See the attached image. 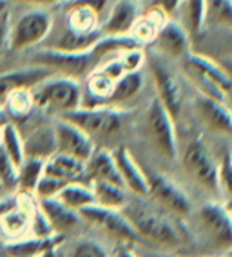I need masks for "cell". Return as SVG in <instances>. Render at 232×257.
<instances>
[{"label":"cell","instance_id":"6da1fadb","mask_svg":"<svg viewBox=\"0 0 232 257\" xmlns=\"http://www.w3.org/2000/svg\"><path fill=\"white\" fill-rule=\"evenodd\" d=\"M131 112H133V123H131L129 142L131 140L138 142L140 147L145 149V152L149 154V158H145V161L142 160L140 163L154 165V161H160V170L176 165V125L156 96L153 83L144 98L131 109Z\"/></svg>","mask_w":232,"mask_h":257},{"label":"cell","instance_id":"7a4b0ae2","mask_svg":"<svg viewBox=\"0 0 232 257\" xmlns=\"http://www.w3.org/2000/svg\"><path fill=\"white\" fill-rule=\"evenodd\" d=\"M122 212L135 230L138 243L172 253H176L187 243L189 232L185 221L172 216L147 196L129 194Z\"/></svg>","mask_w":232,"mask_h":257},{"label":"cell","instance_id":"3957f363","mask_svg":"<svg viewBox=\"0 0 232 257\" xmlns=\"http://www.w3.org/2000/svg\"><path fill=\"white\" fill-rule=\"evenodd\" d=\"M82 131L96 149H112L127 145L131 138L133 112L111 105L78 107L60 116Z\"/></svg>","mask_w":232,"mask_h":257},{"label":"cell","instance_id":"277c9868","mask_svg":"<svg viewBox=\"0 0 232 257\" xmlns=\"http://www.w3.org/2000/svg\"><path fill=\"white\" fill-rule=\"evenodd\" d=\"M144 67L158 100L162 101L174 125H180L189 116V100L192 92L180 64L145 47Z\"/></svg>","mask_w":232,"mask_h":257},{"label":"cell","instance_id":"5b68a950","mask_svg":"<svg viewBox=\"0 0 232 257\" xmlns=\"http://www.w3.org/2000/svg\"><path fill=\"white\" fill-rule=\"evenodd\" d=\"M185 226L187 232L212 253H228L232 250V214L221 201H196L185 217Z\"/></svg>","mask_w":232,"mask_h":257},{"label":"cell","instance_id":"8992f818","mask_svg":"<svg viewBox=\"0 0 232 257\" xmlns=\"http://www.w3.org/2000/svg\"><path fill=\"white\" fill-rule=\"evenodd\" d=\"M35 109L51 118H60L82 105V83L80 80L51 74L31 89Z\"/></svg>","mask_w":232,"mask_h":257},{"label":"cell","instance_id":"52a82bcc","mask_svg":"<svg viewBox=\"0 0 232 257\" xmlns=\"http://www.w3.org/2000/svg\"><path fill=\"white\" fill-rule=\"evenodd\" d=\"M140 167L144 170L145 181H147V198L171 212L172 216L185 221L196 201L183 188V185L165 170H160L147 163H140Z\"/></svg>","mask_w":232,"mask_h":257},{"label":"cell","instance_id":"ba28073f","mask_svg":"<svg viewBox=\"0 0 232 257\" xmlns=\"http://www.w3.org/2000/svg\"><path fill=\"white\" fill-rule=\"evenodd\" d=\"M180 67L196 92L225 103V94L232 89V76L225 67L196 53H190L187 58L181 60Z\"/></svg>","mask_w":232,"mask_h":257},{"label":"cell","instance_id":"9c48e42d","mask_svg":"<svg viewBox=\"0 0 232 257\" xmlns=\"http://www.w3.org/2000/svg\"><path fill=\"white\" fill-rule=\"evenodd\" d=\"M189 114L194 119V123L207 134L232 142V112L223 101L212 100L192 89L189 100Z\"/></svg>","mask_w":232,"mask_h":257},{"label":"cell","instance_id":"30bf717a","mask_svg":"<svg viewBox=\"0 0 232 257\" xmlns=\"http://www.w3.org/2000/svg\"><path fill=\"white\" fill-rule=\"evenodd\" d=\"M78 214L87 228L103 235L107 241H112L114 244H129V246L138 243L135 230L122 210L105 208L100 205H89L78 210Z\"/></svg>","mask_w":232,"mask_h":257},{"label":"cell","instance_id":"8fae6325","mask_svg":"<svg viewBox=\"0 0 232 257\" xmlns=\"http://www.w3.org/2000/svg\"><path fill=\"white\" fill-rule=\"evenodd\" d=\"M29 64L46 67L53 74H62L82 82L96 67V60L91 55V51L67 53V51H56L49 47H38L29 55Z\"/></svg>","mask_w":232,"mask_h":257},{"label":"cell","instance_id":"7c38bea8","mask_svg":"<svg viewBox=\"0 0 232 257\" xmlns=\"http://www.w3.org/2000/svg\"><path fill=\"white\" fill-rule=\"evenodd\" d=\"M51 8H35L22 15L10 29V49L24 51L42 46L53 24Z\"/></svg>","mask_w":232,"mask_h":257},{"label":"cell","instance_id":"4fadbf2b","mask_svg":"<svg viewBox=\"0 0 232 257\" xmlns=\"http://www.w3.org/2000/svg\"><path fill=\"white\" fill-rule=\"evenodd\" d=\"M149 49L156 51V53H160L165 58L180 64L181 60L187 58L192 53V37H190L187 29L178 20L169 19L162 26L158 35L154 37Z\"/></svg>","mask_w":232,"mask_h":257},{"label":"cell","instance_id":"5bb4252c","mask_svg":"<svg viewBox=\"0 0 232 257\" xmlns=\"http://www.w3.org/2000/svg\"><path fill=\"white\" fill-rule=\"evenodd\" d=\"M53 128H55L56 152L65 156L76 158L80 161H87L96 147L93 142L80 131L76 125L64 118H53Z\"/></svg>","mask_w":232,"mask_h":257},{"label":"cell","instance_id":"9a60e30c","mask_svg":"<svg viewBox=\"0 0 232 257\" xmlns=\"http://www.w3.org/2000/svg\"><path fill=\"white\" fill-rule=\"evenodd\" d=\"M149 87H151V80H149L145 67L140 71H133V73H126L114 82V87L105 105L131 110L144 98Z\"/></svg>","mask_w":232,"mask_h":257},{"label":"cell","instance_id":"2e32d148","mask_svg":"<svg viewBox=\"0 0 232 257\" xmlns=\"http://www.w3.org/2000/svg\"><path fill=\"white\" fill-rule=\"evenodd\" d=\"M144 4L136 0H112L105 17L100 22L102 35L109 37H126L129 35L136 19L142 13Z\"/></svg>","mask_w":232,"mask_h":257},{"label":"cell","instance_id":"e0dca14e","mask_svg":"<svg viewBox=\"0 0 232 257\" xmlns=\"http://www.w3.org/2000/svg\"><path fill=\"white\" fill-rule=\"evenodd\" d=\"M37 201L42 214L46 216V219L49 221V225H51L55 234L67 237V235L80 232L85 226V223L82 221L78 212L65 207L64 203H60L56 198L37 199Z\"/></svg>","mask_w":232,"mask_h":257},{"label":"cell","instance_id":"ac0fdd59","mask_svg":"<svg viewBox=\"0 0 232 257\" xmlns=\"http://www.w3.org/2000/svg\"><path fill=\"white\" fill-rule=\"evenodd\" d=\"M112 158H114L116 169L122 178V183L129 194L135 196H147V181H145L144 170L136 161V158L131 154L126 145L112 149Z\"/></svg>","mask_w":232,"mask_h":257},{"label":"cell","instance_id":"d6986e66","mask_svg":"<svg viewBox=\"0 0 232 257\" xmlns=\"http://www.w3.org/2000/svg\"><path fill=\"white\" fill-rule=\"evenodd\" d=\"M51 71L40 65L29 64L24 69H15L10 73L0 74V107H4L6 98L17 89H33L38 83L51 76Z\"/></svg>","mask_w":232,"mask_h":257},{"label":"cell","instance_id":"ffe728a7","mask_svg":"<svg viewBox=\"0 0 232 257\" xmlns=\"http://www.w3.org/2000/svg\"><path fill=\"white\" fill-rule=\"evenodd\" d=\"M171 19L165 11L156 4H145L142 8V13L136 19L135 26L131 29L129 37L136 42V46L140 47H149L153 44L154 37L158 35L162 26Z\"/></svg>","mask_w":232,"mask_h":257},{"label":"cell","instance_id":"44dd1931","mask_svg":"<svg viewBox=\"0 0 232 257\" xmlns=\"http://www.w3.org/2000/svg\"><path fill=\"white\" fill-rule=\"evenodd\" d=\"M24 142V156L38 158L46 161L56 152L55 128H53V118L47 123H38L29 131L28 136H22Z\"/></svg>","mask_w":232,"mask_h":257},{"label":"cell","instance_id":"7402d4cb","mask_svg":"<svg viewBox=\"0 0 232 257\" xmlns=\"http://www.w3.org/2000/svg\"><path fill=\"white\" fill-rule=\"evenodd\" d=\"M44 174L55 176L65 183H89L85 174V161L55 152L44 163Z\"/></svg>","mask_w":232,"mask_h":257},{"label":"cell","instance_id":"603a6c76","mask_svg":"<svg viewBox=\"0 0 232 257\" xmlns=\"http://www.w3.org/2000/svg\"><path fill=\"white\" fill-rule=\"evenodd\" d=\"M85 174H87L89 183L91 181H105V183H114L124 187L112 152L107 149H94L93 154L85 161Z\"/></svg>","mask_w":232,"mask_h":257},{"label":"cell","instance_id":"cb8c5ba5","mask_svg":"<svg viewBox=\"0 0 232 257\" xmlns=\"http://www.w3.org/2000/svg\"><path fill=\"white\" fill-rule=\"evenodd\" d=\"M65 241L64 235H49V237H22L17 241H11L4 248H0L10 257H40L51 248H58Z\"/></svg>","mask_w":232,"mask_h":257},{"label":"cell","instance_id":"d4e9b609","mask_svg":"<svg viewBox=\"0 0 232 257\" xmlns=\"http://www.w3.org/2000/svg\"><path fill=\"white\" fill-rule=\"evenodd\" d=\"M205 19V0H180V4L174 13V20L187 29L190 37H194L196 33H200L203 28Z\"/></svg>","mask_w":232,"mask_h":257},{"label":"cell","instance_id":"484cf974","mask_svg":"<svg viewBox=\"0 0 232 257\" xmlns=\"http://www.w3.org/2000/svg\"><path fill=\"white\" fill-rule=\"evenodd\" d=\"M91 188H93L94 205H100V207L122 210L129 199V192L120 185L105 183V181H91Z\"/></svg>","mask_w":232,"mask_h":257},{"label":"cell","instance_id":"4316f807","mask_svg":"<svg viewBox=\"0 0 232 257\" xmlns=\"http://www.w3.org/2000/svg\"><path fill=\"white\" fill-rule=\"evenodd\" d=\"M56 199L76 212L89 207V205H94L91 183H67L56 194Z\"/></svg>","mask_w":232,"mask_h":257},{"label":"cell","instance_id":"83f0119b","mask_svg":"<svg viewBox=\"0 0 232 257\" xmlns=\"http://www.w3.org/2000/svg\"><path fill=\"white\" fill-rule=\"evenodd\" d=\"M44 163L46 161L38 158H24V161L19 165V174H17V192H35V187L44 174Z\"/></svg>","mask_w":232,"mask_h":257},{"label":"cell","instance_id":"f1b7e54d","mask_svg":"<svg viewBox=\"0 0 232 257\" xmlns=\"http://www.w3.org/2000/svg\"><path fill=\"white\" fill-rule=\"evenodd\" d=\"M4 109L10 114L11 121L13 119H28L35 112V100H33L31 89H17L6 98Z\"/></svg>","mask_w":232,"mask_h":257},{"label":"cell","instance_id":"f546056e","mask_svg":"<svg viewBox=\"0 0 232 257\" xmlns=\"http://www.w3.org/2000/svg\"><path fill=\"white\" fill-rule=\"evenodd\" d=\"M218 190L225 205L232 199V143H225L218 156Z\"/></svg>","mask_w":232,"mask_h":257},{"label":"cell","instance_id":"4dcf8cb0","mask_svg":"<svg viewBox=\"0 0 232 257\" xmlns=\"http://www.w3.org/2000/svg\"><path fill=\"white\" fill-rule=\"evenodd\" d=\"M203 28H232V0H205Z\"/></svg>","mask_w":232,"mask_h":257},{"label":"cell","instance_id":"1f68e13d","mask_svg":"<svg viewBox=\"0 0 232 257\" xmlns=\"http://www.w3.org/2000/svg\"><path fill=\"white\" fill-rule=\"evenodd\" d=\"M0 145L6 151V154L11 158L15 165L19 167L24 161V142H22V134H20L19 127L10 121L6 123L4 127L0 128Z\"/></svg>","mask_w":232,"mask_h":257},{"label":"cell","instance_id":"d6a6232c","mask_svg":"<svg viewBox=\"0 0 232 257\" xmlns=\"http://www.w3.org/2000/svg\"><path fill=\"white\" fill-rule=\"evenodd\" d=\"M64 257H109V252L105 250L103 244H100L94 239L80 237L74 239L69 244Z\"/></svg>","mask_w":232,"mask_h":257},{"label":"cell","instance_id":"836d02e7","mask_svg":"<svg viewBox=\"0 0 232 257\" xmlns=\"http://www.w3.org/2000/svg\"><path fill=\"white\" fill-rule=\"evenodd\" d=\"M17 174H19V167L11 161V158L0 145V183L10 192H17Z\"/></svg>","mask_w":232,"mask_h":257},{"label":"cell","instance_id":"e575fe53","mask_svg":"<svg viewBox=\"0 0 232 257\" xmlns=\"http://www.w3.org/2000/svg\"><path fill=\"white\" fill-rule=\"evenodd\" d=\"M65 181L62 179L55 178V176H49V174H42L40 181L37 183L35 187V192L33 196L37 199H47V198H56V194L60 192L62 188L65 187Z\"/></svg>","mask_w":232,"mask_h":257},{"label":"cell","instance_id":"d590c367","mask_svg":"<svg viewBox=\"0 0 232 257\" xmlns=\"http://www.w3.org/2000/svg\"><path fill=\"white\" fill-rule=\"evenodd\" d=\"M118 60H120L124 73H133V71L144 69L145 65V49L144 47H131L118 53Z\"/></svg>","mask_w":232,"mask_h":257},{"label":"cell","instance_id":"8d00e7d4","mask_svg":"<svg viewBox=\"0 0 232 257\" xmlns=\"http://www.w3.org/2000/svg\"><path fill=\"white\" fill-rule=\"evenodd\" d=\"M131 250L135 253V257H178L176 253L165 252V250H158V248L147 246L144 243H135L131 244Z\"/></svg>","mask_w":232,"mask_h":257},{"label":"cell","instance_id":"74e56055","mask_svg":"<svg viewBox=\"0 0 232 257\" xmlns=\"http://www.w3.org/2000/svg\"><path fill=\"white\" fill-rule=\"evenodd\" d=\"M10 13H6L0 19V56L6 49H10Z\"/></svg>","mask_w":232,"mask_h":257},{"label":"cell","instance_id":"f35d334b","mask_svg":"<svg viewBox=\"0 0 232 257\" xmlns=\"http://www.w3.org/2000/svg\"><path fill=\"white\" fill-rule=\"evenodd\" d=\"M109 257H135V253L129 244H114V248L109 252Z\"/></svg>","mask_w":232,"mask_h":257},{"label":"cell","instance_id":"ab89813d","mask_svg":"<svg viewBox=\"0 0 232 257\" xmlns=\"http://www.w3.org/2000/svg\"><path fill=\"white\" fill-rule=\"evenodd\" d=\"M17 2H24V4L35 6V8H53L60 0H17Z\"/></svg>","mask_w":232,"mask_h":257},{"label":"cell","instance_id":"60d3db41","mask_svg":"<svg viewBox=\"0 0 232 257\" xmlns=\"http://www.w3.org/2000/svg\"><path fill=\"white\" fill-rule=\"evenodd\" d=\"M11 121V118H10V114L6 112V109L4 107H0V128L4 127L6 123H10Z\"/></svg>","mask_w":232,"mask_h":257},{"label":"cell","instance_id":"b9f144b4","mask_svg":"<svg viewBox=\"0 0 232 257\" xmlns=\"http://www.w3.org/2000/svg\"><path fill=\"white\" fill-rule=\"evenodd\" d=\"M6 13H10V0H0V19Z\"/></svg>","mask_w":232,"mask_h":257},{"label":"cell","instance_id":"7bdbcfd3","mask_svg":"<svg viewBox=\"0 0 232 257\" xmlns=\"http://www.w3.org/2000/svg\"><path fill=\"white\" fill-rule=\"evenodd\" d=\"M225 105H227L228 109L232 110V89L227 92V94H225Z\"/></svg>","mask_w":232,"mask_h":257},{"label":"cell","instance_id":"ee69618b","mask_svg":"<svg viewBox=\"0 0 232 257\" xmlns=\"http://www.w3.org/2000/svg\"><path fill=\"white\" fill-rule=\"evenodd\" d=\"M10 194H13V192H10V190H8V188L4 187V185L0 183V199H4L6 196H10Z\"/></svg>","mask_w":232,"mask_h":257},{"label":"cell","instance_id":"f6af8a7d","mask_svg":"<svg viewBox=\"0 0 232 257\" xmlns=\"http://www.w3.org/2000/svg\"><path fill=\"white\" fill-rule=\"evenodd\" d=\"M221 67H225V69L228 71V74H230V76H232V62H228V64H223Z\"/></svg>","mask_w":232,"mask_h":257},{"label":"cell","instance_id":"bcb514c9","mask_svg":"<svg viewBox=\"0 0 232 257\" xmlns=\"http://www.w3.org/2000/svg\"><path fill=\"white\" fill-rule=\"evenodd\" d=\"M225 208H227V210L232 214V199H230V201H227V203H225Z\"/></svg>","mask_w":232,"mask_h":257},{"label":"cell","instance_id":"7dc6e473","mask_svg":"<svg viewBox=\"0 0 232 257\" xmlns=\"http://www.w3.org/2000/svg\"><path fill=\"white\" fill-rule=\"evenodd\" d=\"M209 257H230L228 253H212V255H209Z\"/></svg>","mask_w":232,"mask_h":257},{"label":"cell","instance_id":"c3c4849f","mask_svg":"<svg viewBox=\"0 0 232 257\" xmlns=\"http://www.w3.org/2000/svg\"><path fill=\"white\" fill-rule=\"evenodd\" d=\"M0 257H10V255H8V253H4L2 250H0Z\"/></svg>","mask_w":232,"mask_h":257},{"label":"cell","instance_id":"681fc988","mask_svg":"<svg viewBox=\"0 0 232 257\" xmlns=\"http://www.w3.org/2000/svg\"><path fill=\"white\" fill-rule=\"evenodd\" d=\"M136 2H142V4H147V0H136Z\"/></svg>","mask_w":232,"mask_h":257},{"label":"cell","instance_id":"f907efd6","mask_svg":"<svg viewBox=\"0 0 232 257\" xmlns=\"http://www.w3.org/2000/svg\"><path fill=\"white\" fill-rule=\"evenodd\" d=\"M228 255H230V257H232V250H230V252H228Z\"/></svg>","mask_w":232,"mask_h":257},{"label":"cell","instance_id":"816d5d0a","mask_svg":"<svg viewBox=\"0 0 232 257\" xmlns=\"http://www.w3.org/2000/svg\"><path fill=\"white\" fill-rule=\"evenodd\" d=\"M230 112H232V110H230Z\"/></svg>","mask_w":232,"mask_h":257},{"label":"cell","instance_id":"f5cc1de1","mask_svg":"<svg viewBox=\"0 0 232 257\" xmlns=\"http://www.w3.org/2000/svg\"><path fill=\"white\" fill-rule=\"evenodd\" d=\"M60 2H62V0H60Z\"/></svg>","mask_w":232,"mask_h":257}]
</instances>
